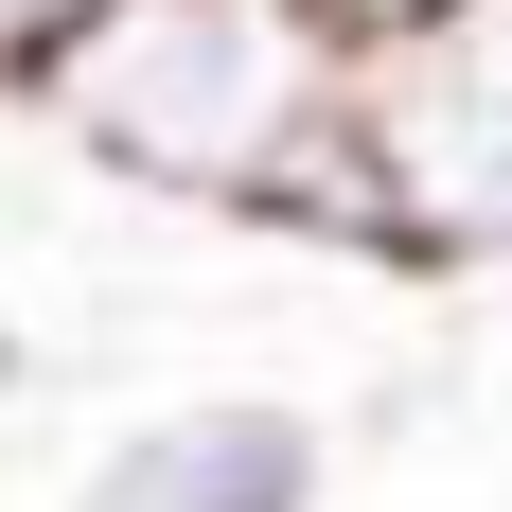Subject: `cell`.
<instances>
[{"instance_id": "1", "label": "cell", "mask_w": 512, "mask_h": 512, "mask_svg": "<svg viewBox=\"0 0 512 512\" xmlns=\"http://www.w3.org/2000/svg\"><path fill=\"white\" fill-rule=\"evenodd\" d=\"M336 18L318 0H106L89 36H53L18 71L53 142H89L106 177L195 212H301L318 142H336Z\"/></svg>"}, {"instance_id": "5", "label": "cell", "mask_w": 512, "mask_h": 512, "mask_svg": "<svg viewBox=\"0 0 512 512\" xmlns=\"http://www.w3.org/2000/svg\"><path fill=\"white\" fill-rule=\"evenodd\" d=\"M0 407H36V336H18V301H0Z\"/></svg>"}, {"instance_id": "4", "label": "cell", "mask_w": 512, "mask_h": 512, "mask_svg": "<svg viewBox=\"0 0 512 512\" xmlns=\"http://www.w3.org/2000/svg\"><path fill=\"white\" fill-rule=\"evenodd\" d=\"M89 18H106V0H0V89H18L53 36H89Z\"/></svg>"}, {"instance_id": "2", "label": "cell", "mask_w": 512, "mask_h": 512, "mask_svg": "<svg viewBox=\"0 0 512 512\" xmlns=\"http://www.w3.org/2000/svg\"><path fill=\"white\" fill-rule=\"evenodd\" d=\"M336 248H389L424 283H495L512 265V0H442L336 53V142L301 212Z\"/></svg>"}, {"instance_id": "6", "label": "cell", "mask_w": 512, "mask_h": 512, "mask_svg": "<svg viewBox=\"0 0 512 512\" xmlns=\"http://www.w3.org/2000/svg\"><path fill=\"white\" fill-rule=\"evenodd\" d=\"M336 36H389V18H442V0H318Z\"/></svg>"}, {"instance_id": "3", "label": "cell", "mask_w": 512, "mask_h": 512, "mask_svg": "<svg viewBox=\"0 0 512 512\" xmlns=\"http://www.w3.org/2000/svg\"><path fill=\"white\" fill-rule=\"evenodd\" d=\"M318 495H336V424L301 389H195L71 477V512H318Z\"/></svg>"}]
</instances>
